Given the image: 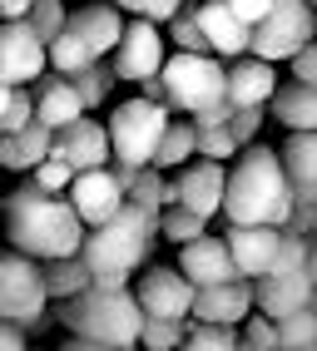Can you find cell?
Listing matches in <instances>:
<instances>
[{
  "label": "cell",
  "mask_w": 317,
  "mask_h": 351,
  "mask_svg": "<svg viewBox=\"0 0 317 351\" xmlns=\"http://www.w3.org/2000/svg\"><path fill=\"white\" fill-rule=\"evenodd\" d=\"M0 218H5V243L15 252L35 257H70L84 243V223L75 218V208L64 193H45L35 183H20V189L5 193L0 203Z\"/></svg>",
  "instance_id": "6da1fadb"
},
{
  "label": "cell",
  "mask_w": 317,
  "mask_h": 351,
  "mask_svg": "<svg viewBox=\"0 0 317 351\" xmlns=\"http://www.w3.org/2000/svg\"><path fill=\"white\" fill-rule=\"evenodd\" d=\"M287 208H292V193H287L278 149L248 144L238 154V169H223V203H218V213L228 218L233 228H243V223L283 228Z\"/></svg>",
  "instance_id": "7a4b0ae2"
},
{
  "label": "cell",
  "mask_w": 317,
  "mask_h": 351,
  "mask_svg": "<svg viewBox=\"0 0 317 351\" xmlns=\"http://www.w3.org/2000/svg\"><path fill=\"white\" fill-rule=\"evenodd\" d=\"M154 238H158L154 213H144V208H134V203H119L115 218L84 228L80 257L89 267V287H129V277L144 267Z\"/></svg>",
  "instance_id": "3957f363"
},
{
  "label": "cell",
  "mask_w": 317,
  "mask_h": 351,
  "mask_svg": "<svg viewBox=\"0 0 317 351\" xmlns=\"http://www.w3.org/2000/svg\"><path fill=\"white\" fill-rule=\"evenodd\" d=\"M158 89H164V109L189 114L193 124L203 119H223L228 104V89H223V60L209 50H174L158 64Z\"/></svg>",
  "instance_id": "277c9868"
},
{
  "label": "cell",
  "mask_w": 317,
  "mask_h": 351,
  "mask_svg": "<svg viewBox=\"0 0 317 351\" xmlns=\"http://www.w3.org/2000/svg\"><path fill=\"white\" fill-rule=\"evenodd\" d=\"M55 317L70 326L75 337L99 341V346H134L139 337V302H134L129 287H84L75 297L55 302Z\"/></svg>",
  "instance_id": "5b68a950"
},
{
  "label": "cell",
  "mask_w": 317,
  "mask_h": 351,
  "mask_svg": "<svg viewBox=\"0 0 317 351\" xmlns=\"http://www.w3.org/2000/svg\"><path fill=\"white\" fill-rule=\"evenodd\" d=\"M45 307H50V297H45V282H40V263L5 247L0 252V322L35 332L45 322Z\"/></svg>",
  "instance_id": "8992f818"
},
{
  "label": "cell",
  "mask_w": 317,
  "mask_h": 351,
  "mask_svg": "<svg viewBox=\"0 0 317 351\" xmlns=\"http://www.w3.org/2000/svg\"><path fill=\"white\" fill-rule=\"evenodd\" d=\"M312 30H317V20H312L307 0H273L258 25H248V55L278 64L292 50H303V45L312 40Z\"/></svg>",
  "instance_id": "52a82bcc"
},
{
  "label": "cell",
  "mask_w": 317,
  "mask_h": 351,
  "mask_svg": "<svg viewBox=\"0 0 317 351\" xmlns=\"http://www.w3.org/2000/svg\"><path fill=\"white\" fill-rule=\"evenodd\" d=\"M164 124H169V109L154 104V99H124V104H115V114H109V124H104L109 154H115L119 163H149Z\"/></svg>",
  "instance_id": "ba28073f"
},
{
  "label": "cell",
  "mask_w": 317,
  "mask_h": 351,
  "mask_svg": "<svg viewBox=\"0 0 317 351\" xmlns=\"http://www.w3.org/2000/svg\"><path fill=\"white\" fill-rule=\"evenodd\" d=\"M164 55H169V45H164V35H158V25L154 20H124V30H119V40H115V60H109V69H115V80H149V75H158V64H164Z\"/></svg>",
  "instance_id": "9c48e42d"
},
{
  "label": "cell",
  "mask_w": 317,
  "mask_h": 351,
  "mask_svg": "<svg viewBox=\"0 0 317 351\" xmlns=\"http://www.w3.org/2000/svg\"><path fill=\"white\" fill-rule=\"evenodd\" d=\"M45 75V40L25 20H0V84H35Z\"/></svg>",
  "instance_id": "30bf717a"
},
{
  "label": "cell",
  "mask_w": 317,
  "mask_h": 351,
  "mask_svg": "<svg viewBox=\"0 0 317 351\" xmlns=\"http://www.w3.org/2000/svg\"><path fill=\"white\" fill-rule=\"evenodd\" d=\"M64 198H70L75 218H80L84 228H95V223H104V218L119 213L124 189H119L115 169H80V173L70 178V189H64Z\"/></svg>",
  "instance_id": "8fae6325"
},
{
  "label": "cell",
  "mask_w": 317,
  "mask_h": 351,
  "mask_svg": "<svg viewBox=\"0 0 317 351\" xmlns=\"http://www.w3.org/2000/svg\"><path fill=\"white\" fill-rule=\"evenodd\" d=\"M50 154L64 158L75 173L80 169H104L109 163V134H104V124L89 119V114H80V119L50 129Z\"/></svg>",
  "instance_id": "7c38bea8"
},
{
  "label": "cell",
  "mask_w": 317,
  "mask_h": 351,
  "mask_svg": "<svg viewBox=\"0 0 317 351\" xmlns=\"http://www.w3.org/2000/svg\"><path fill=\"white\" fill-rule=\"evenodd\" d=\"M312 287H317V272H263L253 277V312L273 322L287 312H303L312 307Z\"/></svg>",
  "instance_id": "4fadbf2b"
},
{
  "label": "cell",
  "mask_w": 317,
  "mask_h": 351,
  "mask_svg": "<svg viewBox=\"0 0 317 351\" xmlns=\"http://www.w3.org/2000/svg\"><path fill=\"white\" fill-rule=\"evenodd\" d=\"M174 183V203L189 208L198 218H213L218 203H223V163L218 158H198V163H178V178Z\"/></svg>",
  "instance_id": "5bb4252c"
},
{
  "label": "cell",
  "mask_w": 317,
  "mask_h": 351,
  "mask_svg": "<svg viewBox=\"0 0 317 351\" xmlns=\"http://www.w3.org/2000/svg\"><path fill=\"white\" fill-rule=\"evenodd\" d=\"M134 302H139L144 317H189V302H193V287L178 267H149L134 287Z\"/></svg>",
  "instance_id": "9a60e30c"
},
{
  "label": "cell",
  "mask_w": 317,
  "mask_h": 351,
  "mask_svg": "<svg viewBox=\"0 0 317 351\" xmlns=\"http://www.w3.org/2000/svg\"><path fill=\"white\" fill-rule=\"evenodd\" d=\"M178 272L189 277V287H218V282H233L238 267L228 257V243L198 232L193 243H178Z\"/></svg>",
  "instance_id": "2e32d148"
},
{
  "label": "cell",
  "mask_w": 317,
  "mask_h": 351,
  "mask_svg": "<svg viewBox=\"0 0 317 351\" xmlns=\"http://www.w3.org/2000/svg\"><path fill=\"white\" fill-rule=\"evenodd\" d=\"M248 312H253V282L248 277H233L218 287H193V302H189L193 322H218V326H238Z\"/></svg>",
  "instance_id": "e0dca14e"
},
{
  "label": "cell",
  "mask_w": 317,
  "mask_h": 351,
  "mask_svg": "<svg viewBox=\"0 0 317 351\" xmlns=\"http://www.w3.org/2000/svg\"><path fill=\"white\" fill-rule=\"evenodd\" d=\"M278 163H283L292 203H317V134L312 129H292L287 144L278 149Z\"/></svg>",
  "instance_id": "ac0fdd59"
},
{
  "label": "cell",
  "mask_w": 317,
  "mask_h": 351,
  "mask_svg": "<svg viewBox=\"0 0 317 351\" xmlns=\"http://www.w3.org/2000/svg\"><path fill=\"white\" fill-rule=\"evenodd\" d=\"M223 243H228V257H233L238 277H248V282H253V277H263L268 267H273L278 228H268V223H243V228H233V223H228Z\"/></svg>",
  "instance_id": "d6986e66"
},
{
  "label": "cell",
  "mask_w": 317,
  "mask_h": 351,
  "mask_svg": "<svg viewBox=\"0 0 317 351\" xmlns=\"http://www.w3.org/2000/svg\"><path fill=\"white\" fill-rule=\"evenodd\" d=\"M193 15H198V30H203V45H209V55H218V60H238V55H248V25L223 5V0H198L193 5Z\"/></svg>",
  "instance_id": "ffe728a7"
},
{
  "label": "cell",
  "mask_w": 317,
  "mask_h": 351,
  "mask_svg": "<svg viewBox=\"0 0 317 351\" xmlns=\"http://www.w3.org/2000/svg\"><path fill=\"white\" fill-rule=\"evenodd\" d=\"M64 30L84 40L89 55H109L115 50V40L124 30V10L119 5H104V0H95V5H80V10H64Z\"/></svg>",
  "instance_id": "44dd1931"
},
{
  "label": "cell",
  "mask_w": 317,
  "mask_h": 351,
  "mask_svg": "<svg viewBox=\"0 0 317 351\" xmlns=\"http://www.w3.org/2000/svg\"><path fill=\"white\" fill-rule=\"evenodd\" d=\"M223 89H228V104H268V95L278 89V69L258 60V55H238L223 64Z\"/></svg>",
  "instance_id": "7402d4cb"
},
{
  "label": "cell",
  "mask_w": 317,
  "mask_h": 351,
  "mask_svg": "<svg viewBox=\"0 0 317 351\" xmlns=\"http://www.w3.org/2000/svg\"><path fill=\"white\" fill-rule=\"evenodd\" d=\"M35 119L45 124V129H60V124H70V119H80L84 114V104H80V95H75V84L64 80V75H40L35 80Z\"/></svg>",
  "instance_id": "603a6c76"
},
{
  "label": "cell",
  "mask_w": 317,
  "mask_h": 351,
  "mask_svg": "<svg viewBox=\"0 0 317 351\" xmlns=\"http://www.w3.org/2000/svg\"><path fill=\"white\" fill-rule=\"evenodd\" d=\"M283 129H317V84H303V80H287L278 84L263 104Z\"/></svg>",
  "instance_id": "cb8c5ba5"
},
{
  "label": "cell",
  "mask_w": 317,
  "mask_h": 351,
  "mask_svg": "<svg viewBox=\"0 0 317 351\" xmlns=\"http://www.w3.org/2000/svg\"><path fill=\"white\" fill-rule=\"evenodd\" d=\"M45 154H50V129L40 119H30L15 134H0V169H10V173H30Z\"/></svg>",
  "instance_id": "d4e9b609"
},
{
  "label": "cell",
  "mask_w": 317,
  "mask_h": 351,
  "mask_svg": "<svg viewBox=\"0 0 317 351\" xmlns=\"http://www.w3.org/2000/svg\"><path fill=\"white\" fill-rule=\"evenodd\" d=\"M40 282H45V297H50V302H64V297H75V292L89 287V267H84L80 252L45 257V263H40Z\"/></svg>",
  "instance_id": "484cf974"
},
{
  "label": "cell",
  "mask_w": 317,
  "mask_h": 351,
  "mask_svg": "<svg viewBox=\"0 0 317 351\" xmlns=\"http://www.w3.org/2000/svg\"><path fill=\"white\" fill-rule=\"evenodd\" d=\"M124 203L144 208V213H158V208H169V203H174V183L164 178V169H154V163H139L134 183L124 189Z\"/></svg>",
  "instance_id": "4316f807"
},
{
  "label": "cell",
  "mask_w": 317,
  "mask_h": 351,
  "mask_svg": "<svg viewBox=\"0 0 317 351\" xmlns=\"http://www.w3.org/2000/svg\"><path fill=\"white\" fill-rule=\"evenodd\" d=\"M193 158V119L189 124H164V134H158V144H154V169H178V163H189Z\"/></svg>",
  "instance_id": "83f0119b"
},
{
  "label": "cell",
  "mask_w": 317,
  "mask_h": 351,
  "mask_svg": "<svg viewBox=\"0 0 317 351\" xmlns=\"http://www.w3.org/2000/svg\"><path fill=\"white\" fill-rule=\"evenodd\" d=\"M75 84V95H80V104H84V114L89 109H99L104 99H109V89H115V69L109 64H99V60H89L84 69H75V75H64Z\"/></svg>",
  "instance_id": "f1b7e54d"
},
{
  "label": "cell",
  "mask_w": 317,
  "mask_h": 351,
  "mask_svg": "<svg viewBox=\"0 0 317 351\" xmlns=\"http://www.w3.org/2000/svg\"><path fill=\"white\" fill-rule=\"evenodd\" d=\"M184 332H189V317H144L134 346H144V351H178Z\"/></svg>",
  "instance_id": "f546056e"
},
{
  "label": "cell",
  "mask_w": 317,
  "mask_h": 351,
  "mask_svg": "<svg viewBox=\"0 0 317 351\" xmlns=\"http://www.w3.org/2000/svg\"><path fill=\"white\" fill-rule=\"evenodd\" d=\"M154 232H164V238L178 247V243H193L198 232H209V218H198V213H189V208L169 203V208H158V213H154Z\"/></svg>",
  "instance_id": "4dcf8cb0"
},
{
  "label": "cell",
  "mask_w": 317,
  "mask_h": 351,
  "mask_svg": "<svg viewBox=\"0 0 317 351\" xmlns=\"http://www.w3.org/2000/svg\"><path fill=\"white\" fill-rule=\"evenodd\" d=\"M193 154H198V158H218V163H228V158L238 154L228 124H223V119H203V124H193Z\"/></svg>",
  "instance_id": "1f68e13d"
},
{
  "label": "cell",
  "mask_w": 317,
  "mask_h": 351,
  "mask_svg": "<svg viewBox=\"0 0 317 351\" xmlns=\"http://www.w3.org/2000/svg\"><path fill=\"white\" fill-rule=\"evenodd\" d=\"M238 346V332L233 326H218V322H193L189 317V332L178 341V351H233Z\"/></svg>",
  "instance_id": "d6a6232c"
},
{
  "label": "cell",
  "mask_w": 317,
  "mask_h": 351,
  "mask_svg": "<svg viewBox=\"0 0 317 351\" xmlns=\"http://www.w3.org/2000/svg\"><path fill=\"white\" fill-rule=\"evenodd\" d=\"M193 5H198V0H184V5H178V10L164 20V30H169V40H174V50H209V45H203V30H198Z\"/></svg>",
  "instance_id": "836d02e7"
},
{
  "label": "cell",
  "mask_w": 317,
  "mask_h": 351,
  "mask_svg": "<svg viewBox=\"0 0 317 351\" xmlns=\"http://www.w3.org/2000/svg\"><path fill=\"white\" fill-rule=\"evenodd\" d=\"M273 332H278V346H317V312L312 307L287 312L273 322Z\"/></svg>",
  "instance_id": "e575fe53"
},
{
  "label": "cell",
  "mask_w": 317,
  "mask_h": 351,
  "mask_svg": "<svg viewBox=\"0 0 317 351\" xmlns=\"http://www.w3.org/2000/svg\"><path fill=\"white\" fill-rule=\"evenodd\" d=\"M25 25L45 40V45H50L60 30H64V5H60V0H30V10H25Z\"/></svg>",
  "instance_id": "d590c367"
},
{
  "label": "cell",
  "mask_w": 317,
  "mask_h": 351,
  "mask_svg": "<svg viewBox=\"0 0 317 351\" xmlns=\"http://www.w3.org/2000/svg\"><path fill=\"white\" fill-rule=\"evenodd\" d=\"M263 119H268V109H263V104H238V109L223 114V124H228L233 144H253L258 129H263Z\"/></svg>",
  "instance_id": "8d00e7d4"
},
{
  "label": "cell",
  "mask_w": 317,
  "mask_h": 351,
  "mask_svg": "<svg viewBox=\"0 0 317 351\" xmlns=\"http://www.w3.org/2000/svg\"><path fill=\"white\" fill-rule=\"evenodd\" d=\"M30 173H35L30 183H35V189H45V193H64V189H70V178H75V169H70L64 158H55V154H45Z\"/></svg>",
  "instance_id": "74e56055"
},
{
  "label": "cell",
  "mask_w": 317,
  "mask_h": 351,
  "mask_svg": "<svg viewBox=\"0 0 317 351\" xmlns=\"http://www.w3.org/2000/svg\"><path fill=\"white\" fill-rule=\"evenodd\" d=\"M238 326H243V337H238V341H243L248 351H278V332H273V317H263V312H248V317H243Z\"/></svg>",
  "instance_id": "f35d334b"
},
{
  "label": "cell",
  "mask_w": 317,
  "mask_h": 351,
  "mask_svg": "<svg viewBox=\"0 0 317 351\" xmlns=\"http://www.w3.org/2000/svg\"><path fill=\"white\" fill-rule=\"evenodd\" d=\"M30 119H35V99H30V89H25V84H15V89H10V104H5V114H0V134L25 129Z\"/></svg>",
  "instance_id": "ab89813d"
},
{
  "label": "cell",
  "mask_w": 317,
  "mask_h": 351,
  "mask_svg": "<svg viewBox=\"0 0 317 351\" xmlns=\"http://www.w3.org/2000/svg\"><path fill=\"white\" fill-rule=\"evenodd\" d=\"M124 15H139V20H154V25H164V20L184 5V0H115Z\"/></svg>",
  "instance_id": "60d3db41"
},
{
  "label": "cell",
  "mask_w": 317,
  "mask_h": 351,
  "mask_svg": "<svg viewBox=\"0 0 317 351\" xmlns=\"http://www.w3.org/2000/svg\"><path fill=\"white\" fill-rule=\"evenodd\" d=\"M287 60H292V80H303V84H317V45H312V40L303 45V50H292Z\"/></svg>",
  "instance_id": "b9f144b4"
},
{
  "label": "cell",
  "mask_w": 317,
  "mask_h": 351,
  "mask_svg": "<svg viewBox=\"0 0 317 351\" xmlns=\"http://www.w3.org/2000/svg\"><path fill=\"white\" fill-rule=\"evenodd\" d=\"M287 232H303V238H312V228H317V203H292L287 208V218H283Z\"/></svg>",
  "instance_id": "7bdbcfd3"
},
{
  "label": "cell",
  "mask_w": 317,
  "mask_h": 351,
  "mask_svg": "<svg viewBox=\"0 0 317 351\" xmlns=\"http://www.w3.org/2000/svg\"><path fill=\"white\" fill-rule=\"evenodd\" d=\"M223 5H228L243 25H258V20L268 15V5H273V0H223Z\"/></svg>",
  "instance_id": "ee69618b"
},
{
  "label": "cell",
  "mask_w": 317,
  "mask_h": 351,
  "mask_svg": "<svg viewBox=\"0 0 317 351\" xmlns=\"http://www.w3.org/2000/svg\"><path fill=\"white\" fill-rule=\"evenodd\" d=\"M0 351H25V332L10 322H0Z\"/></svg>",
  "instance_id": "f6af8a7d"
},
{
  "label": "cell",
  "mask_w": 317,
  "mask_h": 351,
  "mask_svg": "<svg viewBox=\"0 0 317 351\" xmlns=\"http://www.w3.org/2000/svg\"><path fill=\"white\" fill-rule=\"evenodd\" d=\"M64 351H134V346H99V341H84V337H70Z\"/></svg>",
  "instance_id": "bcb514c9"
},
{
  "label": "cell",
  "mask_w": 317,
  "mask_h": 351,
  "mask_svg": "<svg viewBox=\"0 0 317 351\" xmlns=\"http://www.w3.org/2000/svg\"><path fill=\"white\" fill-rule=\"evenodd\" d=\"M30 0H0V20H25Z\"/></svg>",
  "instance_id": "7dc6e473"
},
{
  "label": "cell",
  "mask_w": 317,
  "mask_h": 351,
  "mask_svg": "<svg viewBox=\"0 0 317 351\" xmlns=\"http://www.w3.org/2000/svg\"><path fill=\"white\" fill-rule=\"evenodd\" d=\"M10 89L15 84H0V114H5V104H10Z\"/></svg>",
  "instance_id": "c3c4849f"
},
{
  "label": "cell",
  "mask_w": 317,
  "mask_h": 351,
  "mask_svg": "<svg viewBox=\"0 0 317 351\" xmlns=\"http://www.w3.org/2000/svg\"><path fill=\"white\" fill-rule=\"evenodd\" d=\"M278 351H317V346H278Z\"/></svg>",
  "instance_id": "681fc988"
},
{
  "label": "cell",
  "mask_w": 317,
  "mask_h": 351,
  "mask_svg": "<svg viewBox=\"0 0 317 351\" xmlns=\"http://www.w3.org/2000/svg\"><path fill=\"white\" fill-rule=\"evenodd\" d=\"M307 5H312V0H307Z\"/></svg>",
  "instance_id": "f907efd6"
}]
</instances>
